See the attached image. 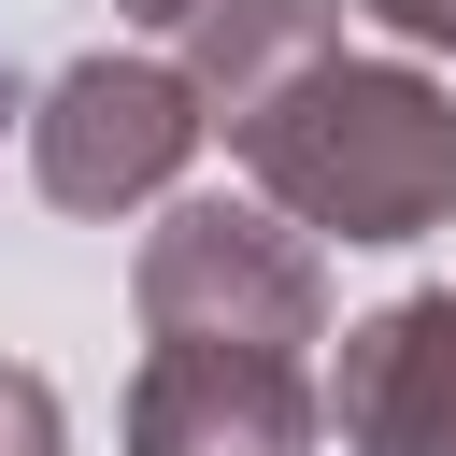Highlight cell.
I'll return each instance as SVG.
<instances>
[{
	"instance_id": "obj_1",
	"label": "cell",
	"mask_w": 456,
	"mask_h": 456,
	"mask_svg": "<svg viewBox=\"0 0 456 456\" xmlns=\"http://www.w3.org/2000/svg\"><path fill=\"white\" fill-rule=\"evenodd\" d=\"M228 142L299 242H428L456 214V100L413 57H314Z\"/></svg>"
},
{
	"instance_id": "obj_2",
	"label": "cell",
	"mask_w": 456,
	"mask_h": 456,
	"mask_svg": "<svg viewBox=\"0 0 456 456\" xmlns=\"http://www.w3.org/2000/svg\"><path fill=\"white\" fill-rule=\"evenodd\" d=\"M128 299L157 342H214V356H299L328 342V256L271 214V200H171L128 256Z\"/></svg>"
},
{
	"instance_id": "obj_3",
	"label": "cell",
	"mask_w": 456,
	"mask_h": 456,
	"mask_svg": "<svg viewBox=\"0 0 456 456\" xmlns=\"http://www.w3.org/2000/svg\"><path fill=\"white\" fill-rule=\"evenodd\" d=\"M185 157H200V100L171 57H71L28 100V171L57 214H142V200H171Z\"/></svg>"
},
{
	"instance_id": "obj_4",
	"label": "cell",
	"mask_w": 456,
	"mask_h": 456,
	"mask_svg": "<svg viewBox=\"0 0 456 456\" xmlns=\"http://www.w3.org/2000/svg\"><path fill=\"white\" fill-rule=\"evenodd\" d=\"M328 399L299 356H214V342H157L128 385V456H314Z\"/></svg>"
},
{
	"instance_id": "obj_5",
	"label": "cell",
	"mask_w": 456,
	"mask_h": 456,
	"mask_svg": "<svg viewBox=\"0 0 456 456\" xmlns=\"http://www.w3.org/2000/svg\"><path fill=\"white\" fill-rule=\"evenodd\" d=\"M328 428L342 456H456V285H413L342 328Z\"/></svg>"
},
{
	"instance_id": "obj_6",
	"label": "cell",
	"mask_w": 456,
	"mask_h": 456,
	"mask_svg": "<svg viewBox=\"0 0 456 456\" xmlns=\"http://www.w3.org/2000/svg\"><path fill=\"white\" fill-rule=\"evenodd\" d=\"M314 57H342V0H200L185 14V100L200 128H242L256 100H285Z\"/></svg>"
},
{
	"instance_id": "obj_7",
	"label": "cell",
	"mask_w": 456,
	"mask_h": 456,
	"mask_svg": "<svg viewBox=\"0 0 456 456\" xmlns=\"http://www.w3.org/2000/svg\"><path fill=\"white\" fill-rule=\"evenodd\" d=\"M57 442H71V413H57V385L0 356V456H57Z\"/></svg>"
},
{
	"instance_id": "obj_8",
	"label": "cell",
	"mask_w": 456,
	"mask_h": 456,
	"mask_svg": "<svg viewBox=\"0 0 456 456\" xmlns=\"http://www.w3.org/2000/svg\"><path fill=\"white\" fill-rule=\"evenodd\" d=\"M385 43H428V57H456V0H356Z\"/></svg>"
},
{
	"instance_id": "obj_9",
	"label": "cell",
	"mask_w": 456,
	"mask_h": 456,
	"mask_svg": "<svg viewBox=\"0 0 456 456\" xmlns=\"http://www.w3.org/2000/svg\"><path fill=\"white\" fill-rule=\"evenodd\" d=\"M114 14H142V28H185V14H200V0H114Z\"/></svg>"
},
{
	"instance_id": "obj_10",
	"label": "cell",
	"mask_w": 456,
	"mask_h": 456,
	"mask_svg": "<svg viewBox=\"0 0 456 456\" xmlns=\"http://www.w3.org/2000/svg\"><path fill=\"white\" fill-rule=\"evenodd\" d=\"M14 114H28V100H14V71H0V128H14Z\"/></svg>"
}]
</instances>
